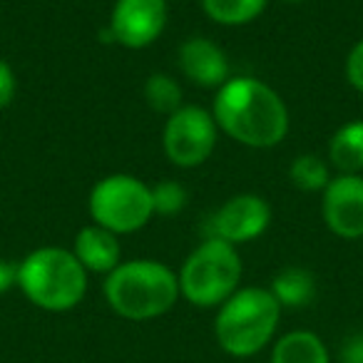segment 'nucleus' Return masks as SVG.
Instances as JSON below:
<instances>
[{"mask_svg": "<svg viewBox=\"0 0 363 363\" xmlns=\"http://www.w3.org/2000/svg\"><path fill=\"white\" fill-rule=\"evenodd\" d=\"M177 67L192 85L204 90H219L229 80V57L212 38L192 35L177 48Z\"/></svg>", "mask_w": 363, "mask_h": 363, "instance_id": "obj_11", "label": "nucleus"}, {"mask_svg": "<svg viewBox=\"0 0 363 363\" xmlns=\"http://www.w3.org/2000/svg\"><path fill=\"white\" fill-rule=\"evenodd\" d=\"M72 254L87 274H97V277H107L125 262L120 237L97 224H87L75 234Z\"/></svg>", "mask_w": 363, "mask_h": 363, "instance_id": "obj_12", "label": "nucleus"}, {"mask_svg": "<svg viewBox=\"0 0 363 363\" xmlns=\"http://www.w3.org/2000/svg\"><path fill=\"white\" fill-rule=\"evenodd\" d=\"M343 72H346L348 85L356 92L363 95V38L353 43V48L346 55V65H343Z\"/></svg>", "mask_w": 363, "mask_h": 363, "instance_id": "obj_20", "label": "nucleus"}, {"mask_svg": "<svg viewBox=\"0 0 363 363\" xmlns=\"http://www.w3.org/2000/svg\"><path fill=\"white\" fill-rule=\"evenodd\" d=\"M189 204V192L187 187L177 179H164L152 184V207H155V217L172 219L187 209Z\"/></svg>", "mask_w": 363, "mask_h": 363, "instance_id": "obj_19", "label": "nucleus"}, {"mask_svg": "<svg viewBox=\"0 0 363 363\" xmlns=\"http://www.w3.org/2000/svg\"><path fill=\"white\" fill-rule=\"evenodd\" d=\"M269 363H331V353L318 333L296 328L272 343Z\"/></svg>", "mask_w": 363, "mask_h": 363, "instance_id": "obj_13", "label": "nucleus"}, {"mask_svg": "<svg viewBox=\"0 0 363 363\" xmlns=\"http://www.w3.org/2000/svg\"><path fill=\"white\" fill-rule=\"evenodd\" d=\"M272 224V204L254 192L229 197L207 219V237L222 239L234 247L259 239Z\"/></svg>", "mask_w": 363, "mask_h": 363, "instance_id": "obj_9", "label": "nucleus"}, {"mask_svg": "<svg viewBox=\"0 0 363 363\" xmlns=\"http://www.w3.org/2000/svg\"><path fill=\"white\" fill-rule=\"evenodd\" d=\"M321 217L338 239H363V177L336 174L321 192Z\"/></svg>", "mask_w": 363, "mask_h": 363, "instance_id": "obj_10", "label": "nucleus"}, {"mask_svg": "<svg viewBox=\"0 0 363 363\" xmlns=\"http://www.w3.org/2000/svg\"><path fill=\"white\" fill-rule=\"evenodd\" d=\"M281 311L274 294L264 286H242L214 316V338L232 358H252L277 341Z\"/></svg>", "mask_w": 363, "mask_h": 363, "instance_id": "obj_3", "label": "nucleus"}, {"mask_svg": "<svg viewBox=\"0 0 363 363\" xmlns=\"http://www.w3.org/2000/svg\"><path fill=\"white\" fill-rule=\"evenodd\" d=\"M212 115L219 132L252 150L281 145L291 127L289 107L272 85L257 77H229L214 95Z\"/></svg>", "mask_w": 363, "mask_h": 363, "instance_id": "obj_1", "label": "nucleus"}, {"mask_svg": "<svg viewBox=\"0 0 363 363\" xmlns=\"http://www.w3.org/2000/svg\"><path fill=\"white\" fill-rule=\"evenodd\" d=\"M142 95L152 112L162 117H169L172 112L179 110L182 102V85L177 82V77L167 75V72H152L142 85Z\"/></svg>", "mask_w": 363, "mask_h": 363, "instance_id": "obj_18", "label": "nucleus"}, {"mask_svg": "<svg viewBox=\"0 0 363 363\" xmlns=\"http://www.w3.org/2000/svg\"><path fill=\"white\" fill-rule=\"evenodd\" d=\"M18 95V77L16 70L8 60L0 57V110H6V107L13 105Z\"/></svg>", "mask_w": 363, "mask_h": 363, "instance_id": "obj_21", "label": "nucleus"}, {"mask_svg": "<svg viewBox=\"0 0 363 363\" xmlns=\"http://www.w3.org/2000/svg\"><path fill=\"white\" fill-rule=\"evenodd\" d=\"M169 21L167 0H115L107 23V40L127 48L142 50L157 43Z\"/></svg>", "mask_w": 363, "mask_h": 363, "instance_id": "obj_8", "label": "nucleus"}, {"mask_svg": "<svg viewBox=\"0 0 363 363\" xmlns=\"http://www.w3.org/2000/svg\"><path fill=\"white\" fill-rule=\"evenodd\" d=\"M328 164L338 174L363 172V120L343 122L328 140Z\"/></svg>", "mask_w": 363, "mask_h": 363, "instance_id": "obj_14", "label": "nucleus"}, {"mask_svg": "<svg viewBox=\"0 0 363 363\" xmlns=\"http://www.w3.org/2000/svg\"><path fill=\"white\" fill-rule=\"evenodd\" d=\"M269 291L281 308H306L316 298V277L306 267H284L274 274Z\"/></svg>", "mask_w": 363, "mask_h": 363, "instance_id": "obj_15", "label": "nucleus"}, {"mask_svg": "<svg viewBox=\"0 0 363 363\" xmlns=\"http://www.w3.org/2000/svg\"><path fill=\"white\" fill-rule=\"evenodd\" d=\"M289 179H291V184L298 192H323L326 184L331 182V164L318 155H313V152H306V155H298L291 160Z\"/></svg>", "mask_w": 363, "mask_h": 363, "instance_id": "obj_17", "label": "nucleus"}, {"mask_svg": "<svg viewBox=\"0 0 363 363\" xmlns=\"http://www.w3.org/2000/svg\"><path fill=\"white\" fill-rule=\"evenodd\" d=\"M90 274L75 259L72 249L38 247L18 264L16 286L33 306L50 313H65L80 306Z\"/></svg>", "mask_w": 363, "mask_h": 363, "instance_id": "obj_4", "label": "nucleus"}, {"mask_svg": "<svg viewBox=\"0 0 363 363\" xmlns=\"http://www.w3.org/2000/svg\"><path fill=\"white\" fill-rule=\"evenodd\" d=\"M16 279H18V264L0 257V296L16 286Z\"/></svg>", "mask_w": 363, "mask_h": 363, "instance_id": "obj_22", "label": "nucleus"}, {"mask_svg": "<svg viewBox=\"0 0 363 363\" xmlns=\"http://www.w3.org/2000/svg\"><path fill=\"white\" fill-rule=\"evenodd\" d=\"M87 212H90L92 224L110 229L117 237L135 234L145 229L155 217L152 184L125 172L102 177L90 189Z\"/></svg>", "mask_w": 363, "mask_h": 363, "instance_id": "obj_6", "label": "nucleus"}, {"mask_svg": "<svg viewBox=\"0 0 363 363\" xmlns=\"http://www.w3.org/2000/svg\"><path fill=\"white\" fill-rule=\"evenodd\" d=\"M244 262L239 247L207 237L189 252L177 272L179 294L197 308H219L234 291L242 289Z\"/></svg>", "mask_w": 363, "mask_h": 363, "instance_id": "obj_5", "label": "nucleus"}, {"mask_svg": "<svg viewBox=\"0 0 363 363\" xmlns=\"http://www.w3.org/2000/svg\"><path fill=\"white\" fill-rule=\"evenodd\" d=\"M219 140V127L212 110L199 105H182L164 117L162 150L164 157L179 169H194L212 157Z\"/></svg>", "mask_w": 363, "mask_h": 363, "instance_id": "obj_7", "label": "nucleus"}, {"mask_svg": "<svg viewBox=\"0 0 363 363\" xmlns=\"http://www.w3.org/2000/svg\"><path fill=\"white\" fill-rule=\"evenodd\" d=\"M204 16L224 28L249 26L267 11L269 0H199Z\"/></svg>", "mask_w": 363, "mask_h": 363, "instance_id": "obj_16", "label": "nucleus"}, {"mask_svg": "<svg viewBox=\"0 0 363 363\" xmlns=\"http://www.w3.org/2000/svg\"><path fill=\"white\" fill-rule=\"evenodd\" d=\"M279 3H284V6H301L306 0H279Z\"/></svg>", "mask_w": 363, "mask_h": 363, "instance_id": "obj_23", "label": "nucleus"}, {"mask_svg": "<svg viewBox=\"0 0 363 363\" xmlns=\"http://www.w3.org/2000/svg\"><path fill=\"white\" fill-rule=\"evenodd\" d=\"M107 306L127 321H155L182 298L177 272L157 259H125L102 284Z\"/></svg>", "mask_w": 363, "mask_h": 363, "instance_id": "obj_2", "label": "nucleus"}]
</instances>
